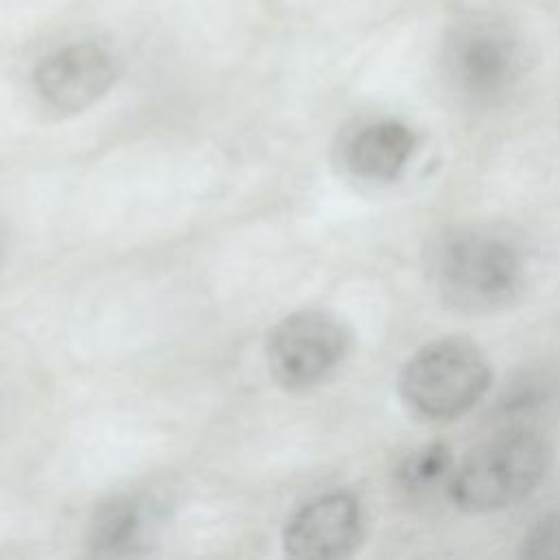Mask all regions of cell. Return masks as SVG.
<instances>
[{
	"mask_svg": "<svg viewBox=\"0 0 560 560\" xmlns=\"http://www.w3.org/2000/svg\"><path fill=\"white\" fill-rule=\"evenodd\" d=\"M438 300L464 315H488L516 302L527 284V258L503 232L462 228L442 234L427 254Z\"/></svg>",
	"mask_w": 560,
	"mask_h": 560,
	"instance_id": "obj_1",
	"label": "cell"
},
{
	"mask_svg": "<svg viewBox=\"0 0 560 560\" xmlns=\"http://www.w3.org/2000/svg\"><path fill=\"white\" fill-rule=\"evenodd\" d=\"M440 74L466 105H497L525 79L527 44L516 26L492 11H468L446 31L440 46Z\"/></svg>",
	"mask_w": 560,
	"mask_h": 560,
	"instance_id": "obj_2",
	"label": "cell"
},
{
	"mask_svg": "<svg viewBox=\"0 0 560 560\" xmlns=\"http://www.w3.org/2000/svg\"><path fill=\"white\" fill-rule=\"evenodd\" d=\"M553 464L551 444L532 429H508L479 444L448 479L451 503L468 514L518 505L536 492Z\"/></svg>",
	"mask_w": 560,
	"mask_h": 560,
	"instance_id": "obj_3",
	"label": "cell"
},
{
	"mask_svg": "<svg viewBox=\"0 0 560 560\" xmlns=\"http://www.w3.org/2000/svg\"><path fill=\"white\" fill-rule=\"evenodd\" d=\"M492 365L466 337H442L418 348L400 368L396 389L409 413L424 422L466 416L488 392Z\"/></svg>",
	"mask_w": 560,
	"mask_h": 560,
	"instance_id": "obj_4",
	"label": "cell"
},
{
	"mask_svg": "<svg viewBox=\"0 0 560 560\" xmlns=\"http://www.w3.org/2000/svg\"><path fill=\"white\" fill-rule=\"evenodd\" d=\"M346 326L322 311L284 317L269 335L267 361L287 389H308L326 381L348 352Z\"/></svg>",
	"mask_w": 560,
	"mask_h": 560,
	"instance_id": "obj_5",
	"label": "cell"
},
{
	"mask_svg": "<svg viewBox=\"0 0 560 560\" xmlns=\"http://www.w3.org/2000/svg\"><path fill=\"white\" fill-rule=\"evenodd\" d=\"M33 81L39 98L50 107L81 112L114 85L116 59L96 42H74L44 57Z\"/></svg>",
	"mask_w": 560,
	"mask_h": 560,
	"instance_id": "obj_6",
	"label": "cell"
},
{
	"mask_svg": "<svg viewBox=\"0 0 560 560\" xmlns=\"http://www.w3.org/2000/svg\"><path fill=\"white\" fill-rule=\"evenodd\" d=\"M363 514L348 492H330L306 503L284 529V551L302 560L348 558L361 545Z\"/></svg>",
	"mask_w": 560,
	"mask_h": 560,
	"instance_id": "obj_7",
	"label": "cell"
},
{
	"mask_svg": "<svg viewBox=\"0 0 560 560\" xmlns=\"http://www.w3.org/2000/svg\"><path fill=\"white\" fill-rule=\"evenodd\" d=\"M418 149L416 131L400 120H374L346 144L343 160L350 175L370 184L396 179Z\"/></svg>",
	"mask_w": 560,
	"mask_h": 560,
	"instance_id": "obj_8",
	"label": "cell"
},
{
	"mask_svg": "<svg viewBox=\"0 0 560 560\" xmlns=\"http://www.w3.org/2000/svg\"><path fill=\"white\" fill-rule=\"evenodd\" d=\"M455 470L453 448L446 442H429L411 451L398 466V483L409 492H427L451 479Z\"/></svg>",
	"mask_w": 560,
	"mask_h": 560,
	"instance_id": "obj_9",
	"label": "cell"
},
{
	"mask_svg": "<svg viewBox=\"0 0 560 560\" xmlns=\"http://www.w3.org/2000/svg\"><path fill=\"white\" fill-rule=\"evenodd\" d=\"M140 523V510L131 501H112L96 512L90 545L96 553L125 551L136 540Z\"/></svg>",
	"mask_w": 560,
	"mask_h": 560,
	"instance_id": "obj_10",
	"label": "cell"
},
{
	"mask_svg": "<svg viewBox=\"0 0 560 560\" xmlns=\"http://www.w3.org/2000/svg\"><path fill=\"white\" fill-rule=\"evenodd\" d=\"M521 556L534 560H560V510L538 521L525 534Z\"/></svg>",
	"mask_w": 560,
	"mask_h": 560,
	"instance_id": "obj_11",
	"label": "cell"
}]
</instances>
